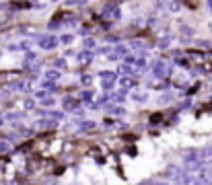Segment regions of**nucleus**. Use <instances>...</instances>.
Listing matches in <instances>:
<instances>
[{"instance_id":"6e6552de","label":"nucleus","mask_w":212,"mask_h":185,"mask_svg":"<svg viewBox=\"0 0 212 185\" xmlns=\"http://www.w3.org/2000/svg\"><path fill=\"white\" fill-rule=\"evenodd\" d=\"M181 183H183V185H204L202 179H200V177H196V175H185V177L181 179Z\"/></svg>"},{"instance_id":"9d476101","label":"nucleus","mask_w":212,"mask_h":185,"mask_svg":"<svg viewBox=\"0 0 212 185\" xmlns=\"http://www.w3.org/2000/svg\"><path fill=\"white\" fill-rule=\"evenodd\" d=\"M35 126H37V128H56L58 123H56V119H39Z\"/></svg>"},{"instance_id":"c85d7f7f","label":"nucleus","mask_w":212,"mask_h":185,"mask_svg":"<svg viewBox=\"0 0 212 185\" xmlns=\"http://www.w3.org/2000/svg\"><path fill=\"white\" fill-rule=\"evenodd\" d=\"M136 66H138V68H144V66H146V62H144V58H136Z\"/></svg>"},{"instance_id":"f704fd0d","label":"nucleus","mask_w":212,"mask_h":185,"mask_svg":"<svg viewBox=\"0 0 212 185\" xmlns=\"http://www.w3.org/2000/svg\"><path fill=\"white\" fill-rule=\"evenodd\" d=\"M208 8H210V10H212V2H208Z\"/></svg>"},{"instance_id":"9b49d317","label":"nucleus","mask_w":212,"mask_h":185,"mask_svg":"<svg viewBox=\"0 0 212 185\" xmlns=\"http://www.w3.org/2000/svg\"><path fill=\"white\" fill-rule=\"evenodd\" d=\"M58 78H60L58 70H48V72H45V80H49V82H56Z\"/></svg>"},{"instance_id":"ddd939ff","label":"nucleus","mask_w":212,"mask_h":185,"mask_svg":"<svg viewBox=\"0 0 212 185\" xmlns=\"http://www.w3.org/2000/svg\"><path fill=\"white\" fill-rule=\"evenodd\" d=\"M91 58H93V52H83V54H78V60L83 64H89Z\"/></svg>"},{"instance_id":"f8f14e48","label":"nucleus","mask_w":212,"mask_h":185,"mask_svg":"<svg viewBox=\"0 0 212 185\" xmlns=\"http://www.w3.org/2000/svg\"><path fill=\"white\" fill-rule=\"evenodd\" d=\"M95 126H97L95 122H91V119H84V122L80 123V132H89V130H95Z\"/></svg>"},{"instance_id":"7c9ffc66","label":"nucleus","mask_w":212,"mask_h":185,"mask_svg":"<svg viewBox=\"0 0 212 185\" xmlns=\"http://www.w3.org/2000/svg\"><path fill=\"white\" fill-rule=\"evenodd\" d=\"M41 103H43L45 107H49V105H54V97H48V99H43Z\"/></svg>"},{"instance_id":"20e7f679","label":"nucleus","mask_w":212,"mask_h":185,"mask_svg":"<svg viewBox=\"0 0 212 185\" xmlns=\"http://www.w3.org/2000/svg\"><path fill=\"white\" fill-rule=\"evenodd\" d=\"M60 39L54 37V35H43V37H39V48L41 49H54L56 45H58Z\"/></svg>"},{"instance_id":"dca6fc26","label":"nucleus","mask_w":212,"mask_h":185,"mask_svg":"<svg viewBox=\"0 0 212 185\" xmlns=\"http://www.w3.org/2000/svg\"><path fill=\"white\" fill-rule=\"evenodd\" d=\"M114 54H118L119 58H122V56H128V49H126V45H115Z\"/></svg>"},{"instance_id":"f257e3e1","label":"nucleus","mask_w":212,"mask_h":185,"mask_svg":"<svg viewBox=\"0 0 212 185\" xmlns=\"http://www.w3.org/2000/svg\"><path fill=\"white\" fill-rule=\"evenodd\" d=\"M183 169L188 171L189 175L198 173V171L202 169V161H200V154H196V152H185V158H183Z\"/></svg>"},{"instance_id":"6ab92c4d","label":"nucleus","mask_w":212,"mask_h":185,"mask_svg":"<svg viewBox=\"0 0 212 185\" xmlns=\"http://www.w3.org/2000/svg\"><path fill=\"white\" fill-rule=\"evenodd\" d=\"M132 49H138V52H144V49H146V45H144V41H132Z\"/></svg>"},{"instance_id":"0eeeda50","label":"nucleus","mask_w":212,"mask_h":185,"mask_svg":"<svg viewBox=\"0 0 212 185\" xmlns=\"http://www.w3.org/2000/svg\"><path fill=\"white\" fill-rule=\"evenodd\" d=\"M134 82H136V80H134V76H119V78H118V84H119L122 88H132Z\"/></svg>"},{"instance_id":"b1692460","label":"nucleus","mask_w":212,"mask_h":185,"mask_svg":"<svg viewBox=\"0 0 212 185\" xmlns=\"http://www.w3.org/2000/svg\"><path fill=\"white\" fill-rule=\"evenodd\" d=\"M35 99H41V101L48 99V91H37V92H35Z\"/></svg>"},{"instance_id":"f03ea898","label":"nucleus","mask_w":212,"mask_h":185,"mask_svg":"<svg viewBox=\"0 0 212 185\" xmlns=\"http://www.w3.org/2000/svg\"><path fill=\"white\" fill-rule=\"evenodd\" d=\"M99 76H101V87L103 88H111L114 82L118 80V72H109V70H101Z\"/></svg>"},{"instance_id":"cd10ccee","label":"nucleus","mask_w":212,"mask_h":185,"mask_svg":"<svg viewBox=\"0 0 212 185\" xmlns=\"http://www.w3.org/2000/svg\"><path fill=\"white\" fill-rule=\"evenodd\" d=\"M192 33H194V31L189 29L188 25H183V27H181V35H192Z\"/></svg>"},{"instance_id":"39448f33","label":"nucleus","mask_w":212,"mask_h":185,"mask_svg":"<svg viewBox=\"0 0 212 185\" xmlns=\"http://www.w3.org/2000/svg\"><path fill=\"white\" fill-rule=\"evenodd\" d=\"M101 17H103V19H119L122 12H119L118 4H107L105 10H101Z\"/></svg>"},{"instance_id":"4be33fe9","label":"nucleus","mask_w":212,"mask_h":185,"mask_svg":"<svg viewBox=\"0 0 212 185\" xmlns=\"http://www.w3.org/2000/svg\"><path fill=\"white\" fill-rule=\"evenodd\" d=\"M10 150V144L6 140H0V152H8Z\"/></svg>"},{"instance_id":"a878e982","label":"nucleus","mask_w":212,"mask_h":185,"mask_svg":"<svg viewBox=\"0 0 212 185\" xmlns=\"http://www.w3.org/2000/svg\"><path fill=\"white\" fill-rule=\"evenodd\" d=\"M78 33L83 35V37H84V35H89V33H91V27H89V25H84V27H80V31H78Z\"/></svg>"},{"instance_id":"aec40b11","label":"nucleus","mask_w":212,"mask_h":185,"mask_svg":"<svg viewBox=\"0 0 212 185\" xmlns=\"http://www.w3.org/2000/svg\"><path fill=\"white\" fill-rule=\"evenodd\" d=\"M80 84H83V87H91V84H93V78L91 76H83L80 78Z\"/></svg>"},{"instance_id":"7ed1b4c3","label":"nucleus","mask_w":212,"mask_h":185,"mask_svg":"<svg viewBox=\"0 0 212 185\" xmlns=\"http://www.w3.org/2000/svg\"><path fill=\"white\" fill-rule=\"evenodd\" d=\"M150 72H153L154 76H159V78H165L171 70L167 68V64H165V62H154L153 66H150Z\"/></svg>"},{"instance_id":"1a4fd4ad","label":"nucleus","mask_w":212,"mask_h":185,"mask_svg":"<svg viewBox=\"0 0 212 185\" xmlns=\"http://www.w3.org/2000/svg\"><path fill=\"white\" fill-rule=\"evenodd\" d=\"M165 177H169V179H179V167L169 165L167 169H165Z\"/></svg>"},{"instance_id":"423d86ee","label":"nucleus","mask_w":212,"mask_h":185,"mask_svg":"<svg viewBox=\"0 0 212 185\" xmlns=\"http://www.w3.org/2000/svg\"><path fill=\"white\" fill-rule=\"evenodd\" d=\"M62 105H64V109H68V111H76V109H80L78 105V99H74V97H66L64 101H62Z\"/></svg>"},{"instance_id":"a211bd4d","label":"nucleus","mask_w":212,"mask_h":185,"mask_svg":"<svg viewBox=\"0 0 212 185\" xmlns=\"http://www.w3.org/2000/svg\"><path fill=\"white\" fill-rule=\"evenodd\" d=\"M78 99H80V101H87V103H89L91 99H93V92H91V91H83Z\"/></svg>"},{"instance_id":"c9c22d12","label":"nucleus","mask_w":212,"mask_h":185,"mask_svg":"<svg viewBox=\"0 0 212 185\" xmlns=\"http://www.w3.org/2000/svg\"><path fill=\"white\" fill-rule=\"evenodd\" d=\"M157 185H167V183H157Z\"/></svg>"},{"instance_id":"72a5a7b5","label":"nucleus","mask_w":212,"mask_h":185,"mask_svg":"<svg viewBox=\"0 0 212 185\" xmlns=\"http://www.w3.org/2000/svg\"><path fill=\"white\" fill-rule=\"evenodd\" d=\"M109 60H111V62H118V60H119V56H118V54H114V52H111V54H109Z\"/></svg>"},{"instance_id":"2eb2a0df","label":"nucleus","mask_w":212,"mask_h":185,"mask_svg":"<svg viewBox=\"0 0 212 185\" xmlns=\"http://www.w3.org/2000/svg\"><path fill=\"white\" fill-rule=\"evenodd\" d=\"M132 99H134V101H138V103H144V101H146V92H142V91L134 92V95H132Z\"/></svg>"},{"instance_id":"473e14b6","label":"nucleus","mask_w":212,"mask_h":185,"mask_svg":"<svg viewBox=\"0 0 212 185\" xmlns=\"http://www.w3.org/2000/svg\"><path fill=\"white\" fill-rule=\"evenodd\" d=\"M169 41H171V37H167V39H161V43H159V45H161V48H167V45H169Z\"/></svg>"},{"instance_id":"2f4dec72","label":"nucleus","mask_w":212,"mask_h":185,"mask_svg":"<svg viewBox=\"0 0 212 185\" xmlns=\"http://www.w3.org/2000/svg\"><path fill=\"white\" fill-rule=\"evenodd\" d=\"M171 101V95H161V99H159V103H169Z\"/></svg>"},{"instance_id":"5701e85b","label":"nucleus","mask_w":212,"mask_h":185,"mask_svg":"<svg viewBox=\"0 0 212 185\" xmlns=\"http://www.w3.org/2000/svg\"><path fill=\"white\" fill-rule=\"evenodd\" d=\"M179 6H181L179 2H169V4H167V8H169V10H173V12H177V10H179Z\"/></svg>"},{"instance_id":"f3484780","label":"nucleus","mask_w":212,"mask_h":185,"mask_svg":"<svg viewBox=\"0 0 212 185\" xmlns=\"http://www.w3.org/2000/svg\"><path fill=\"white\" fill-rule=\"evenodd\" d=\"M109 113H114V115H124V107H115V105H111V107H107Z\"/></svg>"},{"instance_id":"412c9836","label":"nucleus","mask_w":212,"mask_h":185,"mask_svg":"<svg viewBox=\"0 0 212 185\" xmlns=\"http://www.w3.org/2000/svg\"><path fill=\"white\" fill-rule=\"evenodd\" d=\"M72 39H74V35H62V39H60V41H62L64 45H70V43H72Z\"/></svg>"},{"instance_id":"bb28decb","label":"nucleus","mask_w":212,"mask_h":185,"mask_svg":"<svg viewBox=\"0 0 212 185\" xmlns=\"http://www.w3.org/2000/svg\"><path fill=\"white\" fill-rule=\"evenodd\" d=\"M23 107H25V109H33V107H35V101H31V99H27V101L23 103Z\"/></svg>"},{"instance_id":"393cba45","label":"nucleus","mask_w":212,"mask_h":185,"mask_svg":"<svg viewBox=\"0 0 212 185\" xmlns=\"http://www.w3.org/2000/svg\"><path fill=\"white\" fill-rule=\"evenodd\" d=\"M64 58H56V62H54V66H56V68H64Z\"/></svg>"},{"instance_id":"e433bc0d","label":"nucleus","mask_w":212,"mask_h":185,"mask_svg":"<svg viewBox=\"0 0 212 185\" xmlns=\"http://www.w3.org/2000/svg\"><path fill=\"white\" fill-rule=\"evenodd\" d=\"M0 54H2V49H0Z\"/></svg>"},{"instance_id":"4468645a","label":"nucleus","mask_w":212,"mask_h":185,"mask_svg":"<svg viewBox=\"0 0 212 185\" xmlns=\"http://www.w3.org/2000/svg\"><path fill=\"white\" fill-rule=\"evenodd\" d=\"M84 48H87V52H91V49H95V45H97V41H95V39L93 37H87V39H84Z\"/></svg>"},{"instance_id":"c756f323","label":"nucleus","mask_w":212,"mask_h":185,"mask_svg":"<svg viewBox=\"0 0 212 185\" xmlns=\"http://www.w3.org/2000/svg\"><path fill=\"white\" fill-rule=\"evenodd\" d=\"M118 72H132V70H130V66H128V64H122V66L118 68Z\"/></svg>"}]
</instances>
